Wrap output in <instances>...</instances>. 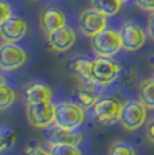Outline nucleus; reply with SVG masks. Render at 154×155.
Here are the masks:
<instances>
[{
    "instance_id": "f257e3e1",
    "label": "nucleus",
    "mask_w": 154,
    "mask_h": 155,
    "mask_svg": "<svg viewBox=\"0 0 154 155\" xmlns=\"http://www.w3.org/2000/svg\"><path fill=\"white\" fill-rule=\"evenodd\" d=\"M85 120L84 107L80 104L70 103V101H62L55 104V117L54 124L60 126L65 130L77 131L80 126H82Z\"/></svg>"
},
{
    "instance_id": "f03ea898",
    "label": "nucleus",
    "mask_w": 154,
    "mask_h": 155,
    "mask_svg": "<svg viewBox=\"0 0 154 155\" xmlns=\"http://www.w3.org/2000/svg\"><path fill=\"white\" fill-rule=\"evenodd\" d=\"M91 46L95 54L99 57H114L123 49L119 31L108 27L91 38Z\"/></svg>"
},
{
    "instance_id": "7ed1b4c3",
    "label": "nucleus",
    "mask_w": 154,
    "mask_h": 155,
    "mask_svg": "<svg viewBox=\"0 0 154 155\" xmlns=\"http://www.w3.org/2000/svg\"><path fill=\"white\" fill-rule=\"evenodd\" d=\"M147 117V107L141 100H130L123 103L119 115V123L124 130L135 131L145 124Z\"/></svg>"
},
{
    "instance_id": "20e7f679",
    "label": "nucleus",
    "mask_w": 154,
    "mask_h": 155,
    "mask_svg": "<svg viewBox=\"0 0 154 155\" xmlns=\"http://www.w3.org/2000/svg\"><path fill=\"white\" fill-rule=\"evenodd\" d=\"M120 65L112 59V57H99L92 59V81L105 86L119 77Z\"/></svg>"
},
{
    "instance_id": "39448f33",
    "label": "nucleus",
    "mask_w": 154,
    "mask_h": 155,
    "mask_svg": "<svg viewBox=\"0 0 154 155\" xmlns=\"http://www.w3.org/2000/svg\"><path fill=\"white\" fill-rule=\"evenodd\" d=\"M26 115L27 120L35 128H49L54 124L55 117V105L49 101H41V103L26 104Z\"/></svg>"
},
{
    "instance_id": "423d86ee",
    "label": "nucleus",
    "mask_w": 154,
    "mask_h": 155,
    "mask_svg": "<svg viewBox=\"0 0 154 155\" xmlns=\"http://www.w3.org/2000/svg\"><path fill=\"white\" fill-rule=\"evenodd\" d=\"M27 61V53L16 42H4L0 47V68L4 71L19 69Z\"/></svg>"
},
{
    "instance_id": "0eeeda50",
    "label": "nucleus",
    "mask_w": 154,
    "mask_h": 155,
    "mask_svg": "<svg viewBox=\"0 0 154 155\" xmlns=\"http://www.w3.org/2000/svg\"><path fill=\"white\" fill-rule=\"evenodd\" d=\"M123 103L116 97H103L99 99L93 105V112L96 119L102 124H109L119 121V115L122 111Z\"/></svg>"
},
{
    "instance_id": "6e6552de",
    "label": "nucleus",
    "mask_w": 154,
    "mask_h": 155,
    "mask_svg": "<svg viewBox=\"0 0 154 155\" xmlns=\"http://www.w3.org/2000/svg\"><path fill=\"white\" fill-rule=\"evenodd\" d=\"M107 27V16L95 8L84 10L79 16V28L85 37L92 38Z\"/></svg>"
},
{
    "instance_id": "1a4fd4ad",
    "label": "nucleus",
    "mask_w": 154,
    "mask_h": 155,
    "mask_svg": "<svg viewBox=\"0 0 154 155\" xmlns=\"http://www.w3.org/2000/svg\"><path fill=\"white\" fill-rule=\"evenodd\" d=\"M122 47L126 51H137L146 42V32L135 22H126L119 30Z\"/></svg>"
},
{
    "instance_id": "9d476101",
    "label": "nucleus",
    "mask_w": 154,
    "mask_h": 155,
    "mask_svg": "<svg viewBox=\"0 0 154 155\" xmlns=\"http://www.w3.org/2000/svg\"><path fill=\"white\" fill-rule=\"evenodd\" d=\"M27 32V23L19 16H11L0 22V35L4 42H18Z\"/></svg>"
},
{
    "instance_id": "9b49d317",
    "label": "nucleus",
    "mask_w": 154,
    "mask_h": 155,
    "mask_svg": "<svg viewBox=\"0 0 154 155\" xmlns=\"http://www.w3.org/2000/svg\"><path fill=\"white\" fill-rule=\"evenodd\" d=\"M76 42V34L72 27L68 25L62 26L61 28L55 30V31L47 34V43H49L50 49L58 53L68 51L72 49L73 45Z\"/></svg>"
},
{
    "instance_id": "f8f14e48",
    "label": "nucleus",
    "mask_w": 154,
    "mask_h": 155,
    "mask_svg": "<svg viewBox=\"0 0 154 155\" xmlns=\"http://www.w3.org/2000/svg\"><path fill=\"white\" fill-rule=\"evenodd\" d=\"M47 143L52 144H76L79 146L82 140V134L79 131L65 130L57 124H52L47 128L46 134Z\"/></svg>"
},
{
    "instance_id": "ddd939ff",
    "label": "nucleus",
    "mask_w": 154,
    "mask_h": 155,
    "mask_svg": "<svg viewBox=\"0 0 154 155\" xmlns=\"http://www.w3.org/2000/svg\"><path fill=\"white\" fill-rule=\"evenodd\" d=\"M100 88L102 85L96 84L92 80H82L81 84L77 86V100L79 104L84 108H89L93 107L95 103L100 99Z\"/></svg>"
},
{
    "instance_id": "4468645a",
    "label": "nucleus",
    "mask_w": 154,
    "mask_h": 155,
    "mask_svg": "<svg viewBox=\"0 0 154 155\" xmlns=\"http://www.w3.org/2000/svg\"><path fill=\"white\" fill-rule=\"evenodd\" d=\"M39 22L41 27L47 35L66 25V18H65V15L61 10H58L55 7H49L41 14Z\"/></svg>"
},
{
    "instance_id": "2eb2a0df",
    "label": "nucleus",
    "mask_w": 154,
    "mask_h": 155,
    "mask_svg": "<svg viewBox=\"0 0 154 155\" xmlns=\"http://www.w3.org/2000/svg\"><path fill=\"white\" fill-rule=\"evenodd\" d=\"M53 92L46 84L35 82L26 88L25 91V101L26 104H34L41 103V101H49L52 100Z\"/></svg>"
},
{
    "instance_id": "dca6fc26",
    "label": "nucleus",
    "mask_w": 154,
    "mask_h": 155,
    "mask_svg": "<svg viewBox=\"0 0 154 155\" xmlns=\"http://www.w3.org/2000/svg\"><path fill=\"white\" fill-rule=\"evenodd\" d=\"M138 96L139 100L147 107V109H154V78H146L141 81Z\"/></svg>"
},
{
    "instance_id": "f3484780",
    "label": "nucleus",
    "mask_w": 154,
    "mask_h": 155,
    "mask_svg": "<svg viewBox=\"0 0 154 155\" xmlns=\"http://www.w3.org/2000/svg\"><path fill=\"white\" fill-rule=\"evenodd\" d=\"M91 4L95 10L100 11L108 18L119 12L122 2L120 0H91Z\"/></svg>"
},
{
    "instance_id": "a211bd4d",
    "label": "nucleus",
    "mask_w": 154,
    "mask_h": 155,
    "mask_svg": "<svg viewBox=\"0 0 154 155\" xmlns=\"http://www.w3.org/2000/svg\"><path fill=\"white\" fill-rule=\"evenodd\" d=\"M70 68L73 71H76V74L81 80H92V61L85 58H79L73 61Z\"/></svg>"
},
{
    "instance_id": "6ab92c4d",
    "label": "nucleus",
    "mask_w": 154,
    "mask_h": 155,
    "mask_svg": "<svg viewBox=\"0 0 154 155\" xmlns=\"http://www.w3.org/2000/svg\"><path fill=\"white\" fill-rule=\"evenodd\" d=\"M15 91L11 88L10 85H7V82L2 78V82H0V109L4 111L8 107H11L15 101Z\"/></svg>"
},
{
    "instance_id": "aec40b11",
    "label": "nucleus",
    "mask_w": 154,
    "mask_h": 155,
    "mask_svg": "<svg viewBox=\"0 0 154 155\" xmlns=\"http://www.w3.org/2000/svg\"><path fill=\"white\" fill-rule=\"evenodd\" d=\"M49 151L52 155H82L76 144H52Z\"/></svg>"
},
{
    "instance_id": "412c9836",
    "label": "nucleus",
    "mask_w": 154,
    "mask_h": 155,
    "mask_svg": "<svg viewBox=\"0 0 154 155\" xmlns=\"http://www.w3.org/2000/svg\"><path fill=\"white\" fill-rule=\"evenodd\" d=\"M108 155H137L134 147L126 142H114L109 146Z\"/></svg>"
},
{
    "instance_id": "4be33fe9",
    "label": "nucleus",
    "mask_w": 154,
    "mask_h": 155,
    "mask_svg": "<svg viewBox=\"0 0 154 155\" xmlns=\"http://www.w3.org/2000/svg\"><path fill=\"white\" fill-rule=\"evenodd\" d=\"M15 132L10 128H3L2 131V151H5L8 148H11L15 143Z\"/></svg>"
},
{
    "instance_id": "5701e85b",
    "label": "nucleus",
    "mask_w": 154,
    "mask_h": 155,
    "mask_svg": "<svg viewBox=\"0 0 154 155\" xmlns=\"http://www.w3.org/2000/svg\"><path fill=\"white\" fill-rule=\"evenodd\" d=\"M23 155H52V154H50V151L43 150L38 143L32 142L27 146V148H26V151Z\"/></svg>"
},
{
    "instance_id": "b1692460",
    "label": "nucleus",
    "mask_w": 154,
    "mask_h": 155,
    "mask_svg": "<svg viewBox=\"0 0 154 155\" xmlns=\"http://www.w3.org/2000/svg\"><path fill=\"white\" fill-rule=\"evenodd\" d=\"M12 16V7L8 2L5 0H2L0 2V22L8 19V18Z\"/></svg>"
},
{
    "instance_id": "393cba45",
    "label": "nucleus",
    "mask_w": 154,
    "mask_h": 155,
    "mask_svg": "<svg viewBox=\"0 0 154 155\" xmlns=\"http://www.w3.org/2000/svg\"><path fill=\"white\" fill-rule=\"evenodd\" d=\"M134 3L141 10L147 11V12H154V0H134Z\"/></svg>"
},
{
    "instance_id": "a878e982",
    "label": "nucleus",
    "mask_w": 154,
    "mask_h": 155,
    "mask_svg": "<svg viewBox=\"0 0 154 155\" xmlns=\"http://www.w3.org/2000/svg\"><path fill=\"white\" fill-rule=\"evenodd\" d=\"M147 35L154 41V12H152L147 22Z\"/></svg>"
},
{
    "instance_id": "bb28decb",
    "label": "nucleus",
    "mask_w": 154,
    "mask_h": 155,
    "mask_svg": "<svg viewBox=\"0 0 154 155\" xmlns=\"http://www.w3.org/2000/svg\"><path fill=\"white\" fill-rule=\"evenodd\" d=\"M146 136L149 139V142L154 143V120H152L147 126V130H146Z\"/></svg>"
},
{
    "instance_id": "cd10ccee",
    "label": "nucleus",
    "mask_w": 154,
    "mask_h": 155,
    "mask_svg": "<svg viewBox=\"0 0 154 155\" xmlns=\"http://www.w3.org/2000/svg\"><path fill=\"white\" fill-rule=\"evenodd\" d=\"M120 2H122V3H126V2H129V0H120Z\"/></svg>"
}]
</instances>
